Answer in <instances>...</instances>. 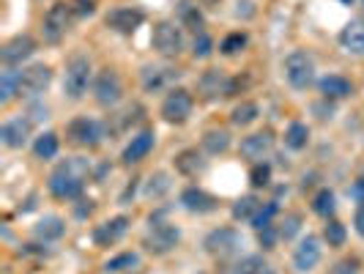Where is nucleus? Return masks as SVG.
I'll return each instance as SVG.
<instances>
[{"label": "nucleus", "instance_id": "1", "mask_svg": "<svg viewBox=\"0 0 364 274\" xmlns=\"http://www.w3.org/2000/svg\"><path fill=\"white\" fill-rule=\"evenodd\" d=\"M88 176H91V164L77 157V159H69V162L55 167L50 181H47V189L58 201H80Z\"/></svg>", "mask_w": 364, "mask_h": 274}, {"label": "nucleus", "instance_id": "2", "mask_svg": "<svg viewBox=\"0 0 364 274\" xmlns=\"http://www.w3.org/2000/svg\"><path fill=\"white\" fill-rule=\"evenodd\" d=\"M91 77H93L91 60H88L85 55H74L72 60L66 63V74H63V93H66L72 102L82 99L85 91H88V85H91Z\"/></svg>", "mask_w": 364, "mask_h": 274}, {"label": "nucleus", "instance_id": "3", "mask_svg": "<svg viewBox=\"0 0 364 274\" xmlns=\"http://www.w3.org/2000/svg\"><path fill=\"white\" fill-rule=\"evenodd\" d=\"M282 69H285V80L291 83V88H296V91H307L315 83V60L304 50H293L285 58Z\"/></svg>", "mask_w": 364, "mask_h": 274}, {"label": "nucleus", "instance_id": "4", "mask_svg": "<svg viewBox=\"0 0 364 274\" xmlns=\"http://www.w3.org/2000/svg\"><path fill=\"white\" fill-rule=\"evenodd\" d=\"M151 47L162 58H178L183 53V33L181 25H176L173 19H162L154 25V33H151Z\"/></svg>", "mask_w": 364, "mask_h": 274}, {"label": "nucleus", "instance_id": "5", "mask_svg": "<svg viewBox=\"0 0 364 274\" xmlns=\"http://www.w3.org/2000/svg\"><path fill=\"white\" fill-rule=\"evenodd\" d=\"M74 11H72V3H55L50 6V11L44 14V22H41V36L47 44H58L60 38L66 36V31L72 28L74 22Z\"/></svg>", "mask_w": 364, "mask_h": 274}, {"label": "nucleus", "instance_id": "6", "mask_svg": "<svg viewBox=\"0 0 364 274\" xmlns=\"http://www.w3.org/2000/svg\"><path fill=\"white\" fill-rule=\"evenodd\" d=\"M66 137L80 148H96L102 146V140H105V124L96 121V118H88V115H80V118L69 121Z\"/></svg>", "mask_w": 364, "mask_h": 274}, {"label": "nucleus", "instance_id": "7", "mask_svg": "<svg viewBox=\"0 0 364 274\" xmlns=\"http://www.w3.org/2000/svg\"><path fill=\"white\" fill-rule=\"evenodd\" d=\"M181 241V231L173 222H159L151 217V228L146 233V247L154 255H167L170 250H176V244Z\"/></svg>", "mask_w": 364, "mask_h": 274}, {"label": "nucleus", "instance_id": "8", "mask_svg": "<svg viewBox=\"0 0 364 274\" xmlns=\"http://www.w3.org/2000/svg\"><path fill=\"white\" fill-rule=\"evenodd\" d=\"M192 107H195V99H192V93L186 91V88H170L162 102V118L167 124L181 127V124L189 121Z\"/></svg>", "mask_w": 364, "mask_h": 274}, {"label": "nucleus", "instance_id": "9", "mask_svg": "<svg viewBox=\"0 0 364 274\" xmlns=\"http://www.w3.org/2000/svg\"><path fill=\"white\" fill-rule=\"evenodd\" d=\"M238 80H230L222 69H208L203 72V77L198 80V91L205 102H214V99H225V96H233L236 93Z\"/></svg>", "mask_w": 364, "mask_h": 274}, {"label": "nucleus", "instance_id": "10", "mask_svg": "<svg viewBox=\"0 0 364 274\" xmlns=\"http://www.w3.org/2000/svg\"><path fill=\"white\" fill-rule=\"evenodd\" d=\"M93 96L102 107H115L124 99V83L112 69H102L93 80Z\"/></svg>", "mask_w": 364, "mask_h": 274}, {"label": "nucleus", "instance_id": "11", "mask_svg": "<svg viewBox=\"0 0 364 274\" xmlns=\"http://www.w3.org/2000/svg\"><path fill=\"white\" fill-rule=\"evenodd\" d=\"M50 83H53V69L47 63H33V66L19 72V96L36 99L38 93L47 91Z\"/></svg>", "mask_w": 364, "mask_h": 274}, {"label": "nucleus", "instance_id": "12", "mask_svg": "<svg viewBox=\"0 0 364 274\" xmlns=\"http://www.w3.org/2000/svg\"><path fill=\"white\" fill-rule=\"evenodd\" d=\"M203 247L214 258H230L244 247V238H241V233L233 231V228H217V231H211V233L205 236V244H203Z\"/></svg>", "mask_w": 364, "mask_h": 274}, {"label": "nucleus", "instance_id": "13", "mask_svg": "<svg viewBox=\"0 0 364 274\" xmlns=\"http://www.w3.org/2000/svg\"><path fill=\"white\" fill-rule=\"evenodd\" d=\"M143 22H146V11H140L134 6H118V9H109L105 14V25L115 33H124V36L134 33Z\"/></svg>", "mask_w": 364, "mask_h": 274}, {"label": "nucleus", "instance_id": "14", "mask_svg": "<svg viewBox=\"0 0 364 274\" xmlns=\"http://www.w3.org/2000/svg\"><path fill=\"white\" fill-rule=\"evenodd\" d=\"M36 53V38L28 33H17L14 38H9L0 50V60L3 66H19L22 60H28L31 55Z\"/></svg>", "mask_w": 364, "mask_h": 274}, {"label": "nucleus", "instance_id": "15", "mask_svg": "<svg viewBox=\"0 0 364 274\" xmlns=\"http://www.w3.org/2000/svg\"><path fill=\"white\" fill-rule=\"evenodd\" d=\"M129 231V217H112V219H105L102 225H96L93 228V244L96 247H112V244H118L121 238L127 236Z\"/></svg>", "mask_w": 364, "mask_h": 274}, {"label": "nucleus", "instance_id": "16", "mask_svg": "<svg viewBox=\"0 0 364 274\" xmlns=\"http://www.w3.org/2000/svg\"><path fill=\"white\" fill-rule=\"evenodd\" d=\"M318 263H321V241H318V236L301 238V244L293 253V269L299 274H310Z\"/></svg>", "mask_w": 364, "mask_h": 274}, {"label": "nucleus", "instance_id": "17", "mask_svg": "<svg viewBox=\"0 0 364 274\" xmlns=\"http://www.w3.org/2000/svg\"><path fill=\"white\" fill-rule=\"evenodd\" d=\"M0 140L6 148H22L28 146L31 140V121L25 115H17V118H9L3 127H0Z\"/></svg>", "mask_w": 364, "mask_h": 274}, {"label": "nucleus", "instance_id": "18", "mask_svg": "<svg viewBox=\"0 0 364 274\" xmlns=\"http://www.w3.org/2000/svg\"><path fill=\"white\" fill-rule=\"evenodd\" d=\"M181 206L192 214H211V211H217L219 201L200 186H186L181 192Z\"/></svg>", "mask_w": 364, "mask_h": 274}, {"label": "nucleus", "instance_id": "19", "mask_svg": "<svg viewBox=\"0 0 364 274\" xmlns=\"http://www.w3.org/2000/svg\"><path fill=\"white\" fill-rule=\"evenodd\" d=\"M140 77H143V88H146L148 93H159L162 88H167L173 80H178L181 77V72L178 69H167V66H143V72H140Z\"/></svg>", "mask_w": 364, "mask_h": 274}, {"label": "nucleus", "instance_id": "20", "mask_svg": "<svg viewBox=\"0 0 364 274\" xmlns=\"http://www.w3.org/2000/svg\"><path fill=\"white\" fill-rule=\"evenodd\" d=\"M272 148H274V132L272 129L255 132V135H250V137H244V140H241V154H244L247 159H252V162H260Z\"/></svg>", "mask_w": 364, "mask_h": 274}, {"label": "nucleus", "instance_id": "21", "mask_svg": "<svg viewBox=\"0 0 364 274\" xmlns=\"http://www.w3.org/2000/svg\"><path fill=\"white\" fill-rule=\"evenodd\" d=\"M154 143H156V135H154V132H140V135H134L132 143H129V146L124 148V154H121V162L124 164L143 162L148 154H151Z\"/></svg>", "mask_w": 364, "mask_h": 274}, {"label": "nucleus", "instance_id": "22", "mask_svg": "<svg viewBox=\"0 0 364 274\" xmlns=\"http://www.w3.org/2000/svg\"><path fill=\"white\" fill-rule=\"evenodd\" d=\"M318 91H321L323 99L337 102V99H348L353 93V83L346 80L343 74H326V77L318 80Z\"/></svg>", "mask_w": 364, "mask_h": 274}, {"label": "nucleus", "instance_id": "23", "mask_svg": "<svg viewBox=\"0 0 364 274\" xmlns=\"http://www.w3.org/2000/svg\"><path fill=\"white\" fill-rule=\"evenodd\" d=\"M337 38L348 55H359V58L364 55V22H348Z\"/></svg>", "mask_w": 364, "mask_h": 274}, {"label": "nucleus", "instance_id": "24", "mask_svg": "<svg viewBox=\"0 0 364 274\" xmlns=\"http://www.w3.org/2000/svg\"><path fill=\"white\" fill-rule=\"evenodd\" d=\"M33 233H36L38 241H58V238L66 233V222H63V217H58V214H47V217H41L36 222Z\"/></svg>", "mask_w": 364, "mask_h": 274}, {"label": "nucleus", "instance_id": "25", "mask_svg": "<svg viewBox=\"0 0 364 274\" xmlns=\"http://www.w3.org/2000/svg\"><path fill=\"white\" fill-rule=\"evenodd\" d=\"M176 170L183 173V176H198V173L205 170V159H203L195 148H186V151H181L176 157Z\"/></svg>", "mask_w": 364, "mask_h": 274}, {"label": "nucleus", "instance_id": "26", "mask_svg": "<svg viewBox=\"0 0 364 274\" xmlns=\"http://www.w3.org/2000/svg\"><path fill=\"white\" fill-rule=\"evenodd\" d=\"M203 148H205L211 157L225 154V151L230 148V132H228V129H208V132L203 135Z\"/></svg>", "mask_w": 364, "mask_h": 274}, {"label": "nucleus", "instance_id": "27", "mask_svg": "<svg viewBox=\"0 0 364 274\" xmlns=\"http://www.w3.org/2000/svg\"><path fill=\"white\" fill-rule=\"evenodd\" d=\"M307 143H310V127L301 121H293L291 127L285 129V146L291 151H301V148H307Z\"/></svg>", "mask_w": 364, "mask_h": 274}, {"label": "nucleus", "instance_id": "28", "mask_svg": "<svg viewBox=\"0 0 364 274\" xmlns=\"http://www.w3.org/2000/svg\"><path fill=\"white\" fill-rule=\"evenodd\" d=\"M14 96H19V72L14 66H6L0 77V105H9Z\"/></svg>", "mask_w": 364, "mask_h": 274}, {"label": "nucleus", "instance_id": "29", "mask_svg": "<svg viewBox=\"0 0 364 274\" xmlns=\"http://www.w3.org/2000/svg\"><path fill=\"white\" fill-rule=\"evenodd\" d=\"M58 148H60V137L55 132H41L36 137V143H33V154L38 159H53L58 154Z\"/></svg>", "mask_w": 364, "mask_h": 274}, {"label": "nucleus", "instance_id": "30", "mask_svg": "<svg viewBox=\"0 0 364 274\" xmlns=\"http://www.w3.org/2000/svg\"><path fill=\"white\" fill-rule=\"evenodd\" d=\"M257 211H260V201H257L255 195H244V198H238V201L233 203V209H230V214H233L236 222H244V219L252 222V217H255Z\"/></svg>", "mask_w": 364, "mask_h": 274}, {"label": "nucleus", "instance_id": "31", "mask_svg": "<svg viewBox=\"0 0 364 274\" xmlns=\"http://www.w3.org/2000/svg\"><path fill=\"white\" fill-rule=\"evenodd\" d=\"M257 115H260V107H257V102H241L233 107L230 112V121L236 124V127H250V124H255Z\"/></svg>", "mask_w": 364, "mask_h": 274}, {"label": "nucleus", "instance_id": "32", "mask_svg": "<svg viewBox=\"0 0 364 274\" xmlns=\"http://www.w3.org/2000/svg\"><path fill=\"white\" fill-rule=\"evenodd\" d=\"M140 266V255L137 253H121V255L109 258L105 263V272L107 274H121V272H132Z\"/></svg>", "mask_w": 364, "mask_h": 274}, {"label": "nucleus", "instance_id": "33", "mask_svg": "<svg viewBox=\"0 0 364 274\" xmlns=\"http://www.w3.org/2000/svg\"><path fill=\"white\" fill-rule=\"evenodd\" d=\"M334 209H337V198H334V192L331 189H321L315 198H312V211L318 214V217H331L334 214Z\"/></svg>", "mask_w": 364, "mask_h": 274}, {"label": "nucleus", "instance_id": "34", "mask_svg": "<svg viewBox=\"0 0 364 274\" xmlns=\"http://www.w3.org/2000/svg\"><path fill=\"white\" fill-rule=\"evenodd\" d=\"M250 44V36L247 33H241V31H236V33H228V36L222 38V44H219V53L222 55H238L244 47Z\"/></svg>", "mask_w": 364, "mask_h": 274}, {"label": "nucleus", "instance_id": "35", "mask_svg": "<svg viewBox=\"0 0 364 274\" xmlns=\"http://www.w3.org/2000/svg\"><path fill=\"white\" fill-rule=\"evenodd\" d=\"M277 214H279V206H277V201H269L266 206H260V211L252 217V228H255V231L269 228V225H274V217H277Z\"/></svg>", "mask_w": 364, "mask_h": 274}, {"label": "nucleus", "instance_id": "36", "mask_svg": "<svg viewBox=\"0 0 364 274\" xmlns=\"http://www.w3.org/2000/svg\"><path fill=\"white\" fill-rule=\"evenodd\" d=\"M323 238L328 241V247H343L348 238V231L343 222H337V219H331L326 228H323Z\"/></svg>", "mask_w": 364, "mask_h": 274}, {"label": "nucleus", "instance_id": "37", "mask_svg": "<svg viewBox=\"0 0 364 274\" xmlns=\"http://www.w3.org/2000/svg\"><path fill=\"white\" fill-rule=\"evenodd\" d=\"M170 189V176L167 173H154L146 184V198H162Z\"/></svg>", "mask_w": 364, "mask_h": 274}, {"label": "nucleus", "instance_id": "38", "mask_svg": "<svg viewBox=\"0 0 364 274\" xmlns=\"http://www.w3.org/2000/svg\"><path fill=\"white\" fill-rule=\"evenodd\" d=\"M181 19L183 25L189 28V31H195V33H203V14L195 9V6H189V3H183L181 6Z\"/></svg>", "mask_w": 364, "mask_h": 274}, {"label": "nucleus", "instance_id": "39", "mask_svg": "<svg viewBox=\"0 0 364 274\" xmlns=\"http://www.w3.org/2000/svg\"><path fill=\"white\" fill-rule=\"evenodd\" d=\"M269 181H272V164L255 162V167L250 170V184L260 189V186H269Z\"/></svg>", "mask_w": 364, "mask_h": 274}, {"label": "nucleus", "instance_id": "40", "mask_svg": "<svg viewBox=\"0 0 364 274\" xmlns=\"http://www.w3.org/2000/svg\"><path fill=\"white\" fill-rule=\"evenodd\" d=\"M266 263L260 255H247L236 263V274H263Z\"/></svg>", "mask_w": 364, "mask_h": 274}, {"label": "nucleus", "instance_id": "41", "mask_svg": "<svg viewBox=\"0 0 364 274\" xmlns=\"http://www.w3.org/2000/svg\"><path fill=\"white\" fill-rule=\"evenodd\" d=\"M299 231H301V214H285L282 225H279V238L291 241V238L296 236Z\"/></svg>", "mask_w": 364, "mask_h": 274}, {"label": "nucleus", "instance_id": "42", "mask_svg": "<svg viewBox=\"0 0 364 274\" xmlns=\"http://www.w3.org/2000/svg\"><path fill=\"white\" fill-rule=\"evenodd\" d=\"M214 53V41L208 33H198L195 36V44H192V55L195 58H208V55Z\"/></svg>", "mask_w": 364, "mask_h": 274}, {"label": "nucleus", "instance_id": "43", "mask_svg": "<svg viewBox=\"0 0 364 274\" xmlns=\"http://www.w3.org/2000/svg\"><path fill=\"white\" fill-rule=\"evenodd\" d=\"M257 236H260V247H263V250H274V244H277V238H279V228H277V225H269V228L257 231Z\"/></svg>", "mask_w": 364, "mask_h": 274}, {"label": "nucleus", "instance_id": "44", "mask_svg": "<svg viewBox=\"0 0 364 274\" xmlns=\"http://www.w3.org/2000/svg\"><path fill=\"white\" fill-rule=\"evenodd\" d=\"M328 274H359V258H343L334 263V269Z\"/></svg>", "mask_w": 364, "mask_h": 274}, {"label": "nucleus", "instance_id": "45", "mask_svg": "<svg viewBox=\"0 0 364 274\" xmlns=\"http://www.w3.org/2000/svg\"><path fill=\"white\" fill-rule=\"evenodd\" d=\"M72 11L77 19L93 17L96 14V6H93V0H72Z\"/></svg>", "mask_w": 364, "mask_h": 274}, {"label": "nucleus", "instance_id": "46", "mask_svg": "<svg viewBox=\"0 0 364 274\" xmlns=\"http://www.w3.org/2000/svg\"><path fill=\"white\" fill-rule=\"evenodd\" d=\"M353 228L359 236H364V203H359V209L353 211Z\"/></svg>", "mask_w": 364, "mask_h": 274}, {"label": "nucleus", "instance_id": "47", "mask_svg": "<svg viewBox=\"0 0 364 274\" xmlns=\"http://www.w3.org/2000/svg\"><path fill=\"white\" fill-rule=\"evenodd\" d=\"M350 198L356 203H364V179H356L353 186H350Z\"/></svg>", "mask_w": 364, "mask_h": 274}, {"label": "nucleus", "instance_id": "48", "mask_svg": "<svg viewBox=\"0 0 364 274\" xmlns=\"http://www.w3.org/2000/svg\"><path fill=\"white\" fill-rule=\"evenodd\" d=\"M80 203H82V206H77V209H74V214H77L80 219L91 217V214H93V203L91 201H80Z\"/></svg>", "mask_w": 364, "mask_h": 274}, {"label": "nucleus", "instance_id": "49", "mask_svg": "<svg viewBox=\"0 0 364 274\" xmlns=\"http://www.w3.org/2000/svg\"><path fill=\"white\" fill-rule=\"evenodd\" d=\"M263 274H274V272H272V269H263Z\"/></svg>", "mask_w": 364, "mask_h": 274}]
</instances>
